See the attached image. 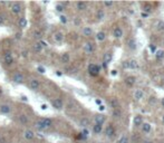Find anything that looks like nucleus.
Segmentation results:
<instances>
[{"mask_svg":"<svg viewBox=\"0 0 164 143\" xmlns=\"http://www.w3.org/2000/svg\"><path fill=\"white\" fill-rule=\"evenodd\" d=\"M113 59V55H112V53L107 52L104 54V56H103V66H104V68H106L107 65H108V63H111V61Z\"/></svg>","mask_w":164,"mask_h":143,"instance_id":"nucleus-7","label":"nucleus"},{"mask_svg":"<svg viewBox=\"0 0 164 143\" xmlns=\"http://www.w3.org/2000/svg\"><path fill=\"white\" fill-rule=\"evenodd\" d=\"M110 103H111V106H112V107H114V108H117V107H118V105H120L118 101H117L116 98H112Z\"/></svg>","mask_w":164,"mask_h":143,"instance_id":"nucleus-37","label":"nucleus"},{"mask_svg":"<svg viewBox=\"0 0 164 143\" xmlns=\"http://www.w3.org/2000/svg\"><path fill=\"white\" fill-rule=\"evenodd\" d=\"M117 143H128V138H127L126 135H122Z\"/></svg>","mask_w":164,"mask_h":143,"instance_id":"nucleus-38","label":"nucleus"},{"mask_svg":"<svg viewBox=\"0 0 164 143\" xmlns=\"http://www.w3.org/2000/svg\"><path fill=\"white\" fill-rule=\"evenodd\" d=\"M155 27H156V29H157V30H160V31L164 30V21L159 20V21L155 24Z\"/></svg>","mask_w":164,"mask_h":143,"instance_id":"nucleus-31","label":"nucleus"},{"mask_svg":"<svg viewBox=\"0 0 164 143\" xmlns=\"http://www.w3.org/2000/svg\"><path fill=\"white\" fill-rule=\"evenodd\" d=\"M113 5H114L113 1H105L104 2V6H106V7H112Z\"/></svg>","mask_w":164,"mask_h":143,"instance_id":"nucleus-41","label":"nucleus"},{"mask_svg":"<svg viewBox=\"0 0 164 143\" xmlns=\"http://www.w3.org/2000/svg\"><path fill=\"white\" fill-rule=\"evenodd\" d=\"M143 96H144V92H143V90H136V91H135V94H134L135 100L139 101V100L143 98Z\"/></svg>","mask_w":164,"mask_h":143,"instance_id":"nucleus-19","label":"nucleus"},{"mask_svg":"<svg viewBox=\"0 0 164 143\" xmlns=\"http://www.w3.org/2000/svg\"><path fill=\"white\" fill-rule=\"evenodd\" d=\"M111 74H112V75H116V71H112Z\"/></svg>","mask_w":164,"mask_h":143,"instance_id":"nucleus-49","label":"nucleus"},{"mask_svg":"<svg viewBox=\"0 0 164 143\" xmlns=\"http://www.w3.org/2000/svg\"><path fill=\"white\" fill-rule=\"evenodd\" d=\"M18 25L20 28H25L27 26V19H26L25 17H21V18H19V21H18Z\"/></svg>","mask_w":164,"mask_h":143,"instance_id":"nucleus-27","label":"nucleus"},{"mask_svg":"<svg viewBox=\"0 0 164 143\" xmlns=\"http://www.w3.org/2000/svg\"><path fill=\"white\" fill-rule=\"evenodd\" d=\"M93 34V29L90 27H84L83 28V35L84 36H92Z\"/></svg>","mask_w":164,"mask_h":143,"instance_id":"nucleus-25","label":"nucleus"},{"mask_svg":"<svg viewBox=\"0 0 164 143\" xmlns=\"http://www.w3.org/2000/svg\"><path fill=\"white\" fill-rule=\"evenodd\" d=\"M18 122L23 125H26L29 123V118L26 114H20V115H18Z\"/></svg>","mask_w":164,"mask_h":143,"instance_id":"nucleus-15","label":"nucleus"},{"mask_svg":"<svg viewBox=\"0 0 164 143\" xmlns=\"http://www.w3.org/2000/svg\"><path fill=\"white\" fill-rule=\"evenodd\" d=\"M11 106L9 104H1L0 105V113L1 114H10L11 113Z\"/></svg>","mask_w":164,"mask_h":143,"instance_id":"nucleus-9","label":"nucleus"},{"mask_svg":"<svg viewBox=\"0 0 164 143\" xmlns=\"http://www.w3.org/2000/svg\"><path fill=\"white\" fill-rule=\"evenodd\" d=\"M161 104H162V106L164 107V97L162 98V101H161Z\"/></svg>","mask_w":164,"mask_h":143,"instance_id":"nucleus-50","label":"nucleus"},{"mask_svg":"<svg viewBox=\"0 0 164 143\" xmlns=\"http://www.w3.org/2000/svg\"><path fill=\"white\" fill-rule=\"evenodd\" d=\"M103 130V126L100 125V124H95L94 126H93V132L95 133V134H100Z\"/></svg>","mask_w":164,"mask_h":143,"instance_id":"nucleus-28","label":"nucleus"},{"mask_svg":"<svg viewBox=\"0 0 164 143\" xmlns=\"http://www.w3.org/2000/svg\"><path fill=\"white\" fill-rule=\"evenodd\" d=\"M112 114H113V116L115 117V118H120V117L122 116V112H121L118 108H114Z\"/></svg>","mask_w":164,"mask_h":143,"instance_id":"nucleus-32","label":"nucleus"},{"mask_svg":"<svg viewBox=\"0 0 164 143\" xmlns=\"http://www.w3.org/2000/svg\"><path fill=\"white\" fill-rule=\"evenodd\" d=\"M47 108H48L47 104H42V105H41V110H47Z\"/></svg>","mask_w":164,"mask_h":143,"instance_id":"nucleus-46","label":"nucleus"},{"mask_svg":"<svg viewBox=\"0 0 164 143\" xmlns=\"http://www.w3.org/2000/svg\"><path fill=\"white\" fill-rule=\"evenodd\" d=\"M100 110H101V111H104V110H105V106H104V105H100Z\"/></svg>","mask_w":164,"mask_h":143,"instance_id":"nucleus-47","label":"nucleus"},{"mask_svg":"<svg viewBox=\"0 0 164 143\" xmlns=\"http://www.w3.org/2000/svg\"><path fill=\"white\" fill-rule=\"evenodd\" d=\"M37 69L39 71V73H41V74H42V73H45V69H44L42 67H38Z\"/></svg>","mask_w":164,"mask_h":143,"instance_id":"nucleus-45","label":"nucleus"},{"mask_svg":"<svg viewBox=\"0 0 164 143\" xmlns=\"http://www.w3.org/2000/svg\"><path fill=\"white\" fill-rule=\"evenodd\" d=\"M142 124H143V117L141 116V115H136V116L134 117V125L135 126H139Z\"/></svg>","mask_w":164,"mask_h":143,"instance_id":"nucleus-22","label":"nucleus"},{"mask_svg":"<svg viewBox=\"0 0 164 143\" xmlns=\"http://www.w3.org/2000/svg\"><path fill=\"white\" fill-rule=\"evenodd\" d=\"M34 51H35V52H37V53H41L42 51H44V48L39 45V43L37 41V43L34 45Z\"/></svg>","mask_w":164,"mask_h":143,"instance_id":"nucleus-36","label":"nucleus"},{"mask_svg":"<svg viewBox=\"0 0 164 143\" xmlns=\"http://www.w3.org/2000/svg\"><path fill=\"white\" fill-rule=\"evenodd\" d=\"M55 9H56V11H58V13H63L64 10H65V6L63 5V2L57 3V5L55 6Z\"/></svg>","mask_w":164,"mask_h":143,"instance_id":"nucleus-30","label":"nucleus"},{"mask_svg":"<svg viewBox=\"0 0 164 143\" xmlns=\"http://www.w3.org/2000/svg\"><path fill=\"white\" fill-rule=\"evenodd\" d=\"M105 134H106L107 138H113L114 135H115V129H114V126L112 124H108V125L106 126V129H105Z\"/></svg>","mask_w":164,"mask_h":143,"instance_id":"nucleus-10","label":"nucleus"},{"mask_svg":"<svg viewBox=\"0 0 164 143\" xmlns=\"http://www.w3.org/2000/svg\"><path fill=\"white\" fill-rule=\"evenodd\" d=\"M162 122L164 123V115H163V117H162Z\"/></svg>","mask_w":164,"mask_h":143,"instance_id":"nucleus-54","label":"nucleus"},{"mask_svg":"<svg viewBox=\"0 0 164 143\" xmlns=\"http://www.w3.org/2000/svg\"><path fill=\"white\" fill-rule=\"evenodd\" d=\"M128 47H129L132 51H134V49L136 48V41H135L134 39H129V40H128Z\"/></svg>","mask_w":164,"mask_h":143,"instance_id":"nucleus-33","label":"nucleus"},{"mask_svg":"<svg viewBox=\"0 0 164 143\" xmlns=\"http://www.w3.org/2000/svg\"><path fill=\"white\" fill-rule=\"evenodd\" d=\"M24 138H25L27 141H30V140H33L34 138H35V132L33 130H26L24 132Z\"/></svg>","mask_w":164,"mask_h":143,"instance_id":"nucleus-13","label":"nucleus"},{"mask_svg":"<svg viewBox=\"0 0 164 143\" xmlns=\"http://www.w3.org/2000/svg\"><path fill=\"white\" fill-rule=\"evenodd\" d=\"M88 73L90 76H97L100 74V66L96 65V64H89Z\"/></svg>","mask_w":164,"mask_h":143,"instance_id":"nucleus-6","label":"nucleus"},{"mask_svg":"<svg viewBox=\"0 0 164 143\" xmlns=\"http://www.w3.org/2000/svg\"><path fill=\"white\" fill-rule=\"evenodd\" d=\"M144 143H153V142H152V141H145Z\"/></svg>","mask_w":164,"mask_h":143,"instance_id":"nucleus-52","label":"nucleus"},{"mask_svg":"<svg viewBox=\"0 0 164 143\" xmlns=\"http://www.w3.org/2000/svg\"><path fill=\"white\" fill-rule=\"evenodd\" d=\"M144 10H145V11H150V10H151V6H150V5H145V6H144Z\"/></svg>","mask_w":164,"mask_h":143,"instance_id":"nucleus-43","label":"nucleus"},{"mask_svg":"<svg viewBox=\"0 0 164 143\" xmlns=\"http://www.w3.org/2000/svg\"><path fill=\"white\" fill-rule=\"evenodd\" d=\"M151 49H152V52H154V51H155V47H154V46H152Z\"/></svg>","mask_w":164,"mask_h":143,"instance_id":"nucleus-51","label":"nucleus"},{"mask_svg":"<svg viewBox=\"0 0 164 143\" xmlns=\"http://www.w3.org/2000/svg\"><path fill=\"white\" fill-rule=\"evenodd\" d=\"M52 124H54V122H52L51 118H49V117H42V118H39V120H37L35 122L34 126L39 131H45L47 130V129H49V128H51Z\"/></svg>","mask_w":164,"mask_h":143,"instance_id":"nucleus-1","label":"nucleus"},{"mask_svg":"<svg viewBox=\"0 0 164 143\" xmlns=\"http://www.w3.org/2000/svg\"><path fill=\"white\" fill-rule=\"evenodd\" d=\"M13 80L16 84H23L25 82V75L21 72H16L13 75Z\"/></svg>","mask_w":164,"mask_h":143,"instance_id":"nucleus-4","label":"nucleus"},{"mask_svg":"<svg viewBox=\"0 0 164 143\" xmlns=\"http://www.w3.org/2000/svg\"><path fill=\"white\" fill-rule=\"evenodd\" d=\"M135 80H136V78L134 77V76H128V77L125 78V83H126L128 86H133L135 84Z\"/></svg>","mask_w":164,"mask_h":143,"instance_id":"nucleus-21","label":"nucleus"},{"mask_svg":"<svg viewBox=\"0 0 164 143\" xmlns=\"http://www.w3.org/2000/svg\"><path fill=\"white\" fill-rule=\"evenodd\" d=\"M51 105L56 108V110H62L64 107V102L62 98H55L51 101Z\"/></svg>","mask_w":164,"mask_h":143,"instance_id":"nucleus-8","label":"nucleus"},{"mask_svg":"<svg viewBox=\"0 0 164 143\" xmlns=\"http://www.w3.org/2000/svg\"><path fill=\"white\" fill-rule=\"evenodd\" d=\"M79 124H80V126H83V128H87L89 125V120L88 118H86V117H83V118L80 120Z\"/></svg>","mask_w":164,"mask_h":143,"instance_id":"nucleus-26","label":"nucleus"},{"mask_svg":"<svg viewBox=\"0 0 164 143\" xmlns=\"http://www.w3.org/2000/svg\"><path fill=\"white\" fill-rule=\"evenodd\" d=\"M76 8H77V10H79V11H84V10H86V8H87V3L84 2V1H78V2L76 3Z\"/></svg>","mask_w":164,"mask_h":143,"instance_id":"nucleus-17","label":"nucleus"},{"mask_svg":"<svg viewBox=\"0 0 164 143\" xmlns=\"http://www.w3.org/2000/svg\"><path fill=\"white\" fill-rule=\"evenodd\" d=\"M105 38H106V35H105L104 31H100V33L96 34V39H97L98 41H103Z\"/></svg>","mask_w":164,"mask_h":143,"instance_id":"nucleus-29","label":"nucleus"},{"mask_svg":"<svg viewBox=\"0 0 164 143\" xmlns=\"http://www.w3.org/2000/svg\"><path fill=\"white\" fill-rule=\"evenodd\" d=\"M95 102H96V104H98V105H101V100H96V101H95Z\"/></svg>","mask_w":164,"mask_h":143,"instance_id":"nucleus-48","label":"nucleus"},{"mask_svg":"<svg viewBox=\"0 0 164 143\" xmlns=\"http://www.w3.org/2000/svg\"><path fill=\"white\" fill-rule=\"evenodd\" d=\"M38 43H39V45L42 47V48H46L47 46H48V44L46 43V41H44L42 39H40V40H38Z\"/></svg>","mask_w":164,"mask_h":143,"instance_id":"nucleus-39","label":"nucleus"},{"mask_svg":"<svg viewBox=\"0 0 164 143\" xmlns=\"http://www.w3.org/2000/svg\"><path fill=\"white\" fill-rule=\"evenodd\" d=\"M84 51L86 54H92L94 52V45L90 43V41H87L85 45H84Z\"/></svg>","mask_w":164,"mask_h":143,"instance_id":"nucleus-14","label":"nucleus"},{"mask_svg":"<svg viewBox=\"0 0 164 143\" xmlns=\"http://www.w3.org/2000/svg\"><path fill=\"white\" fill-rule=\"evenodd\" d=\"M162 143H164V142H162Z\"/></svg>","mask_w":164,"mask_h":143,"instance_id":"nucleus-55","label":"nucleus"},{"mask_svg":"<svg viewBox=\"0 0 164 143\" xmlns=\"http://www.w3.org/2000/svg\"><path fill=\"white\" fill-rule=\"evenodd\" d=\"M94 120H95V124L103 125V124H104V122L106 121V117H105L104 114H96L95 117H94Z\"/></svg>","mask_w":164,"mask_h":143,"instance_id":"nucleus-11","label":"nucleus"},{"mask_svg":"<svg viewBox=\"0 0 164 143\" xmlns=\"http://www.w3.org/2000/svg\"><path fill=\"white\" fill-rule=\"evenodd\" d=\"M113 36L115 38H121L123 36V30L120 27H115L113 30Z\"/></svg>","mask_w":164,"mask_h":143,"instance_id":"nucleus-16","label":"nucleus"},{"mask_svg":"<svg viewBox=\"0 0 164 143\" xmlns=\"http://www.w3.org/2000/svg\"><path fill=\"white\" fill-rule=\"evenodd\" d=\"M155 57H156V59H162V58H164V51H157V52L155 53Z\"/></svg>","mask_w":164,"mask_h":143,"instance_id":"nucleus-35","label":"nucleus"},{"mask_svg":"<svg viewBox=\"0 0 164 143\" xmlns=\"http://www.w3.org/2000/svg\"><path fill=\"white\" fill-rule=\"evenodd\" d=\"M10 10L13 15H19L23 10V6L20 2H11L10 3Z\"/></svg>","mask_w":164,"mask_h":143,"instance_id":"nucleus-3","label":"nucleus"},{"mask_svg":"<svg viewBox=\"0 0 164 143\" xmlns=\"http://www.w3.org/2000/svg\"><path fill=\"white\" fill-rule=\"evenodd\" d=\"M33 36H34V38H35V39H38V40H40V39L42 38V33H41L39 29H36V30H34V33H33Z\"/></svg>","mask_w":164,"mask_h":143,"instance_id":"nucleus-24","label":"nucleus"},{"mask_svg":"<svg viewBox=\"0 0 164 143\" xmlns=\"http://www.w3.org/2000/svg\"><path fill=\"white\" fill-rule=\"evenodd\" d=\"M151 124L150 123H143L142 124V130H143V132H145V133H150L151 132Z\"/></svg>","mask_w":164,"mask_h":143,"instance_id":"nucleus-23","label":"nucleus"},{"mask_svg":"<svg viewBox=\"0 0 164 143\" xmlns=\"http://www.w3.org/2000/svg\"><path fill=\"white\" fill-rule=\"evenodd\" d=\"M0 94H2V88L0 87Z\"/></svg>","mask_w":164,"mask_h":143,"instance_id":"nucleus-53","label":"nucleus"},{"mask_svg":"<svg viewBox=\"0 0 164 143\" xmlns=\"http://www.w3.org/2000/svg\"><path fill=\"white\" fill-rule=\"evenodd\" d=\"M28 86L31 91H38L40 88V82L38 80L37 78H31L28 83Z\"/></svg>","mask_w":164,"mask_h":143,"instance_id":"nucleus-5","label":"nucleus"},{"mask_svg":"<svg viewBox=\"0 0 164 143\" xmlns=\"http://www.w3.org/2000/svg\"><path fill=\"white\" fill-rule=\"evenodd\" d=\"M2 59H3V63L6 64V65H11L13 63V52H10V51H6V52L3 53V56H2Z\"/></svg>","mask_w":164,"mask_h":143,"instance_id":"nucleus-2","label":"nucleus"},{"mask_svg":"<svg viewBox=\"0 0 164 143\" xmlns=\"http://www.w3.org/2000/svg\"><path fill=\"white\" fill-rule=\"evenodd\" d=\"M122 66H123V68H128V62H123Z\"/></svg>","mask_w":164,"mask_h":143,"instance_id":"nucleus-44","label":"nucleus"},{"mask_svg":"<svg viewBox=\"0 0 164 143\" xmlns=\"http://www.w3.org/2000/svg\"><path fill=\"white\" fill-rule=\"evenodd\" d=\"M104 17H105V13H104V10L100 9V10L97 11V13H96V18H97L98 20H103V19H104Z\"/></svg>","mask_w":164,"mask_h":143,"instance_id":"nucleus-34","label":"nucleus"},{"mask_svg":"<svg viewBox=\"0 0 164 143\" xmlns=\"http://www.w3.org/2000/svg\"><path fill=\"white\" fill-rule=\"evenodd\" d=\"M64 34L62 31H56L55 34H54V36H52V38H54V41L55 43H62L64 40Z\"/></svg>","mask_w":164,"mask_h":143,"instance_id":"nucleus-12","label":"nucleus"},{"mask_svg":"<svg viewBox=\"0 0 164 143\" xmlns=\"http://www.w3.org/2000/svg\"><path fill=\"white\" fill-rule=\"evenodd\" d=\"M128 68H132V69H137V68H139V63H137L135 59L128 61Z\"/></svg>","mask_w":164,"mask_h":143,"instance_id":"nucleus-20","label":"nucleus"},{"mask_svg":"<svg viewBox=\"0 0 164 143\" xmlns=\"http://www.w3.org/2000/svg\"><path fill=\"white\" fill-rule=\"evenodd\" d=\"M59 20H60V23L66 24V23H67V17L64 16V15H62V16H59Z\"/></svg>","mask_w":164,"mask_h":143,"instance_id":"nucleus-40","label":"nucleus"},{"mask_svg":"<svg viewBox=\"0 0 164 143\" xmlns=\"http://www.w3.org/2000/svg\"><path fill=\"white\" fill-rule=\"evenodd\" d=\"M5 19H6L5 16H3V15H0V25H2V24L5 23Z\"/></svg>","mask_w":164,"mask_h":143,"instance_id":"nucleus-42","label":"nucleus"},{"mask_svg":"<svg viewBox=\"0 0 164 143\" xmlns=\"http://www.w3.org/2000/svg\"><path fill=\"white\" fill-rule=\"evenodd\" d=\"M60 59H62V63L68 64L70 62V55L68 53H64L63 55H62V57H60Z\"/></svg>","mask_w":164,"mask_h":143,"instance_id":"nucleus-18","label":"nucleus"}]
</instances>
